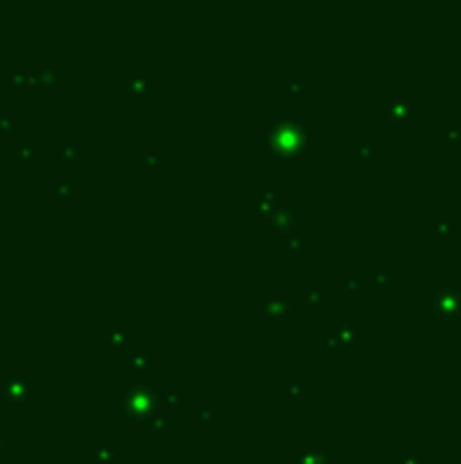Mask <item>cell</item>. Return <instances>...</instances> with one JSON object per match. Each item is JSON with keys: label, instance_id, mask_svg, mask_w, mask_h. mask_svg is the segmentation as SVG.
<instances>
[{"label": "cell", "instance_id": "1", "mask_svg": "<svg viewBox=\"0 0 461 464\" xmlns=\"http://www.w3.org/2000/svg\"><path fill=\"white\" fill-rule=\"evenodd\" d=\"M8 396H16V402H25V399H27V383H25V380H16V377H14Z\"/></svg>", "mask_w": 461, "mask_h": 464}, {"label": "cell", "instance_id": "2", "mask_svg": "<svg viewBox=\"0 0 461 464\" xmlns=\"http://www.w3.org/2000/svg\"><path fill=\"white\" fill-rule=\"evenodd\" d=\"M6 122H14V117H0V125H6Z\"/></svg>", "mask_w": 461, "mask_h": 464}]
</instances>
